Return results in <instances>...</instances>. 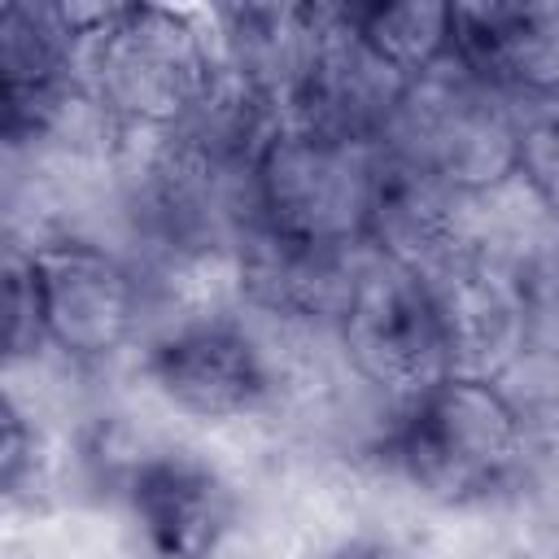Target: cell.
Instances as JSON below:
<instances>
[{"instance_id":"cell-1","label":"cell","mask_w":559,"mask_h":559,"mask_svg":"<svg viewBox=\"0 0 559 559\" xmlns=\"http://www.w3.org/2000/svg\"><path fill=\"white\" fill-rule=\"evenodd\" d=\"M380 454L432 502H489L528 476L520 393L507 380L450 371L384 415Z\"/></svg>"},{"instance_id":"cell-2","label":"cell","mask_w":559,"mask_h":559,"mask_svg":"<svg viewBox=\"0 0 559 559\" xmlns=\"http://www.w3.org/2000/svg\"><path fill=\"white\" fill-rule=\"evenodd\" d=\"M79 79L131 135L183 127L227 79L214 9L96 4Z\"/></svg>"},{"instance_id":"cell-3","label":"cell","mask_w":559,"mask_h":559,"mask_svg":"<svg viewBox=\"0 0 559 559\" xmlns=\"http://www.w3.org/2000/svg\"><path fill=\"white\" fill-rule=\"evenodd\" d=\"M384 144L345 140L280 118L249 166L253 227L297 245L367 240Z\"/></svg>"},{"instance_id":"cell-4","label":"cell","mask_w":559,"mask_h":559,"mask_svg":"<svg viewBox=\"0 0 559 559\" xmlns=\"http://www.w3.org/2000/svg\"><path fill=\"white\" fill-rule=\"evenodd\" d=\"M384 153L472 197L515 179V105L454 52L406 83Z\"/></svg>"},{"instance_id":"cell-5","label":"cell","mask_w":559,"mask_h":559,"mask_svg":"<svg viewBox=\"0 0 559 559\" xmlns=\"http://www.w3.org/2000/svg\"><path fill=\"white\" fill-rule=\"evenodd\" d=\"M336 345L349 371L376 389L389 411L450 376L445 336L424 275L376 249L367 253L354 301L336 328Z\"/></svg>"},{"instance_id":"cell-6","label":"cell","mask_w":559,"mask_h":559,"mask_svg":"<svg viewBox=\"0 0 559 559\" xmlns=\"http://www.w3.org/2000/svg\"><path fill=\"white\" fill-rule=\"evenodd\" d=\"M44 345L70 362H105L140 336L144 284L105 245L79 236H52L26 245Z\"/></svg>"},{"instance_id":"cell-7","label":"cell","mask_w":559,"mask_h":559,"mask_svg":"<svg viewBox=\"0 0 559 559\" xmlns=\"http://www.w3.org/2000/svg\"><path fill=\"white\" fill-rule=\"evenodd\" d=\"M144 376L153 389L192 419H245L275 393V367L262 336L227 314H179L144 345Z\"/></svg>"},{"instance_id":"cell-8","label":"cell","mask_w":559,"mask_h":559,"mask_svg":"<svg viewBox=\"0 0 559 559\" xmlns=\"http://www.w3.org/2000/svg\"><path fill=\"white\" fill-rule=\"evenodd\" d=\"M445 336L450 371L511 380V371L533 354V297L520 266L459 249L424 275Z\"/></svg>"},{"instance_id":"cell-9","label":"cell","mask_w":559,"mask_h":559,"mask_svg":"<svg viewBox=\"0 0 559 559\" xmlns=\"http://www.w3.org/2000/svg\"><path fill=\"white\" fill-rule=\"evenodd\" d=\"M131 520L157 559H218L236 533V489L188 450L140 454L122 472Z\"/></svg>"},{"instance_id":"cell-10","label":"cell","mask_w":559,"mask_h":559,"mask_svg":"<svg viewBox=\"0 0 559 559\" xmlns=\"http://www.w3.org/2000/svg\"><path fill=\"white\" fill-rule=\"evenodd\" d=\"M354 35L397 79H419L454 52V4L437 0H371L349 4Z\"/></svg>"},{"instance_id":"cell-11","label":"cell","mask_w":559,"mask_h":559,"mask_svg":"<svg viewBox=\"0 0 559 559\" xmlns=\"http://www.w3.org/2000/svg\"><path fill=\"white\" fill-rule=\"evenodd\" d=\"M515 105V179L559 223V92H524Z\"/></svg>"},{"instance_id":"cell-12","label":"cell","mask_w":559,"mask_h":559,"mask_svg":"<svg viewBox=\"0 0 559 559\" xmlns=\"http://www.w3.org/2000/svg\"><path fill=\"white\" fill-rule=\"evenodd\" d=\"M0 476H4V498L9 507H39L52 485H57V459L48 437L39 432L35 415L22 411V402L9 393L4 397V445H0Z\"/></svg>"},{"instance_id":"cell-13","label":"cell","mask_w":559,"mask_h":559,"mask_svg":"<svg viewBox=\"0 0 559 559\" xmlns=\"http://www.w3.org/2000/svg\"><path fill=\"white\" fill-rule=\"evenodd\" d=\"M44 345V314H39V293L31 275V258L22 245L9 249L4 262V354L9 362L35 358Z\"/></svg>"},{"instance_id":"cell-14","label":"cell","mask_w":559,"mask_h":559,"mask_svg":"<svg viewBox=\"0 0 559 559\" xmlns=\"http://www.w3.org/2000/svg\"><path fill=\"white\" fill-rule=\"evenodd\" d=\"M332 559H411L406 550H397L393 542H380V537H358V542H345Z\"/></svg>"}]
</instances>
